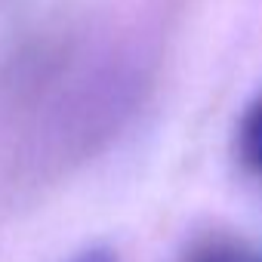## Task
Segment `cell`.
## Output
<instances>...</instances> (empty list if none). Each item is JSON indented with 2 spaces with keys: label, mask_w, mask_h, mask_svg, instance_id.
Returning <instances> with one entry per match:
<instances>
[{
  "label": "cell",
  "mask_w": 262,
  "mask_h": 262,
  "mask_svg": "<svg viewBox=\"0 0 262 262\" xmlns=\"http://www.w3.org/2000/svg\"><path fill=\"white\" fill-rule=\"evenodd\" d=\"M179 262H253V253L234 234L210 228L188 241Z\"/></svg>",
  "instance_id": "1"
},
{
  "label": "cell",
  "mask_w": 262,
  "mask_h": 262,
  "mask_svg": "<svg viewBox=\"0 0 262 262\" xmlns=\"http://www.w3.org/2000/svg\"><path fill=\"white\" fill-rule=\"evenodd\" d=\"M237 158L250 173L262 176V96L244 111L237 123Z\"/></svg>",
  "instance_id": "2"
},
{
  "label": "cell",
  "mask_w": 262,
  "mask_h": 262,
  "mask_svg": "<svg viewBox=\"0 0 262 262\" xmlns=\"http://www.w3.org/2000/svg\"><path fill=\"white\" fill-rule=\"evenodd\" d=\"M68 262H120V259H117V253H114L111 247H105V244H90V247H83L80 253H74Z\"/></svg>",
  "instance_id": "3"
}]
</instances>
